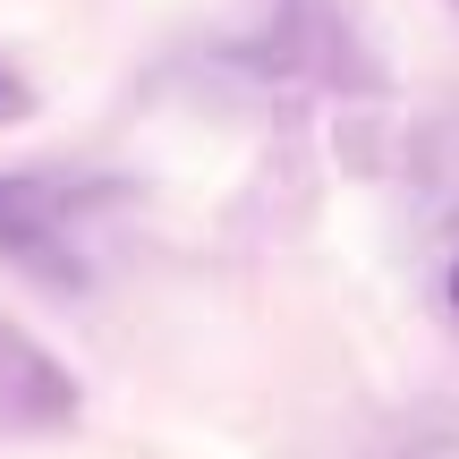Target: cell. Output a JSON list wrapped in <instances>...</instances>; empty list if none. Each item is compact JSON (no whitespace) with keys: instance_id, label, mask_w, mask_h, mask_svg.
Returning a JSON list of instances; mask_svg holds the SVG:
<instances>
[{"instance_id":"cell-5","label":"cell","mask_w":459,"mask_h":459,"mask_svg":"<svg viewBox=\"0 0 459 459\" xmlns=\"http://www.w3.org/2000/svg\"><path fill=\"white\" fill-rule=\"evenodd\" d=\"M451 9H459V0H451Z\"/></svg>"},{"instance_id":"cell-4","label":"cell","mask_w":459,"mask_h":459,"mask_svg":"<svg viewBox=\"0 0 459 459\" xmlns=\"http://www.w3.org/2000/svg\"><path fill=\"white\" fill-rule=\"evenodd\" d=\"M443 307H451V324H459V264H451V281H443Z\"/></svg>"},{"instance_id":"cell-2","label":"cell","mask_w":459,"mask_h":459,"mask_svg":"<svg viewBox=\"0 0 459 459\" xmlns=\"http://www.w3.org/2000/svg\"><path fill=\"white\" fill-rule=\"evenodd\" d=\"M60 426H77V375L0 315V434H60Z\"/></svg>"},{"instance_id":"cell-1","label":"cell","mask_w":459,"mask_h":459,"mask_svg":"<svg viewBox=\"0 0 459 459\" xmlns=\"http://www.w3.org/2000/svg\"><path fill=\"white\" fill-rule=\"evenodd\" d=\"M77 213L85 196L68 179L43 170H0V255L26 264L51 290H85V255H77Z\"/></svg>"},{"instance_id":"cell-3","label":"cell","mask_w":459,"mask_h":459,"mask_svg":"<svg viewBox=\"0 0 459 459\" xmlns=\"http://www.w3.org/2000/svg\"><path fill=\"white\" fill-rule=\"evenodd\" d=\"M34 111V94H26V77H17L9 60H0V128H9V119H26Z\"/></svg>"}]
</instances>
